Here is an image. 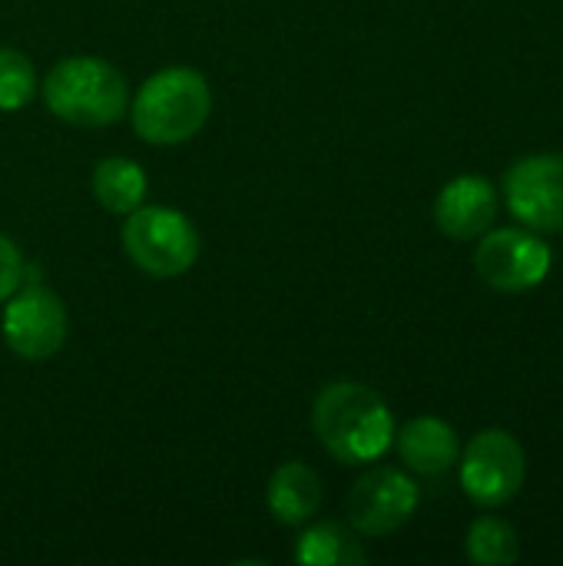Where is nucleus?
<instances>
[{
	"mask_svg": "<svg viewBox=\"0 0 563 566\" xmlns=\"http://www.w3.org/2000/svg\"><path fill=\"white\" fill-rule=\"evenodd\" d=\"M312 428L322 448L342 464L378 461L395 441V418L378 391L358 381H332L312 405Z\"/></svg>",
	"mask_w": 563,
	"mask_h": 566,
	"instance_id": "nucleus-1",
	"label": "nucleus"
},
{
	"mask_svg": "<svg viewBox=\"0 0 563 566\" xmlns=\"http://www.w3.org/2000/svg\"><path fill=\"white\" fill-rule=\"evenodd\" d=\"M212 113V90L202 73L189 66H169L153 73L133 106L129 119L139 139L149 146H179L192 139Z\"/></svg>",
	"mask_w": 563,
	"mask_h": 566,
	"instance_id": "nucleus-2",
	"label": "nucleus"
},
{
	"mask_svg": "<svg viewBox=\"0 0 563 566\" xmlns=\"http://www.w3.org/2000/svg\"><path fill=\"white\" fill-rule=\"evenodd\" d=\"M50 113L70 126H113L129 109V86L123 73L100 56H66L43 80Z\"/></svg>",
	"mask_w": 563,
	"mask_h": 566,
	"instance_id": "nucleus-3",
	"label": "nucleus"
},
{
	"mask_svg": "<svg viewBox=\"0 0 563 566\" xmlns=\"http://www.w3.org/2000/svg\"><path fill=\"white\" fill-rule=\"evenodd\" d=\"M129 262L153 279H179L199 259V232L189 216L169 206H139L123 222Z\"/></svg>",
	"mask_w": 563,
	"mask_h": 566,
	"instance_id": "nucleus-4",
	"label": "nucleus"
},
{
	"mask_svg": "<svg viewBox=\"0 0 563 566\" xmlns=\"http://www.w3.org/2000/svg\"><path fill=\"white\" fill-rule=\"evenodd\" d=\"M461 461V488L478 507H504L514 501L528 478V458L514 434L488 428L468 441Z\"/></svg>",
	"mask_w": 563,
	"mask_h": 566,
	"instance_id": "nucleus-5",
	"label": "nucleus"
},
{
	"mask_svg": "<svg viewBox=\"0 0 563 566\" xmlns=\"http://www.w3.org/2000/svg\"><path fill=\"white\" fill-rule=\"evenodd\" d=\"M554 265L548 242L534 229H494L481 239L475 252V269L494 292H528L538 289Z\"/></svg>",
	"mask_w": 563,
	"mask_h": 566,
	"instance_id": "nucleus-6",
	"label": "nucleus"
},
{
	"mask_svg": "<svg viewBox=\"0 0 563 566\" xmlns=\"http://www.w3.org/2000/svg\"><path fill=\"white\" fill-rule=\"evenodd\" d=\"M66 328H70L66 308L50 289L30 285V289H17L7 298L3 342L17 358H23V361L53 358L66 342Z\"/></svg>",
	"mask_w": 563,
	"mask_h": 566,
	"instance_id": "nucleus-7",
	"label": "nucleus"
},
{
	"mask_svg": "<svg viewBox=\"0 0 563 566\" xmlns=\"http://www.w3.org/2000/svg\"><path fill=\"white\" fill-rule=\"evenodd\" d=\"M504 196L521 226L534 232H563L561 153H538L518 159L504 172Z\"/></svg>",
	"mask_w": 563,
	"mask_h": 566,
	"instance_id": "nucleus-8",
	"label": "nucleus"
},
{
	"mask_svg": "<svg viewBox=\"0 0 563 566\" xmlns=\"http://www.w3.org/2000/svg\"><path fill=\"white\" fill-rule=\"evenodd\" d=\"M418 511V484L398 468H375L348 491V521L365 537L395 534Z\"/></svg>",
	"mask_w": 563,
	"mask_h": 566,
	"instance_id": "nucleus-9",
	"label": "nucleus"
},
{
	"mask_svg": "<svg viewBox=\"0 0 563 566\" xmlns=\"http://www.w3.org/2000/svg\"><path fill=\"white\" fill-rule=\"evenodd\" d=\"M498 216V192L484 176H458L435 199V222L451 239H478Z\"/></svg>",
	"mask_w": 563,
	"mask_h": 566,
	"instance_id": "nucleus-10",
	"label": "nucleus"
},
{
	"mask_svg": "<svg viewBox=\"0 0 563 566\" xmlns=\"http://www.w3.org/2000/svg\"><path fill=\"white\" fill-rule=\"evenodd\" d=\"M395 438L402 461L421 478H438L451 471L461 458L458 431L441 418H415L402 431H395Z\"/></svg>",
	"mask_w": 563,
	"mask_h": 566,
	"instance_id": "nucleus-11",
	"label": "nucleus"
},
{
	"mask_svg": "<svg viewBox=\"0 0 563 566\" xmlns=\"http://www.w3.org/2000/svg\"><path fill=\"white\" fill-rule=\"evenodd\" d=\"M265 501H269V511L279 524L302 527L322 507V478L309 464L289 461L272 474Z\"/></svg>",
	"mask_w": 563,
	"mask_h": 566,
	"instance_id": "nucleus-12",
	"label": "nucleus"
},
{
	"mask_svg": "<svg viewBox=\"0 0 563 566\" xmlns=\"http://www.w3.org/2000/svg\"><path fill=\"white\" fill-rule=\"evenodd\" d=\"M146 189L149 182H146L143 166L126 156L100 159L93 169V196L103 209L116 216H129L133 209H139L146 199Z\"/></svg>",
	"mask_w": 563,
	"mask_h": 566,
	"instance_id": "nucleus-13",
	"label": "nucleus"
},
{
	"mask_svg": "<svg viewBox=\"0 0 563 566\" xmlns=\"http://www.w3.org/2000/svg\"><path fill=\"white\" fill-rule=\"evenodd\" d=\"M295 560L305 566H358L368 557L348 527H342L335 521H322V524H312L299 537Z\"/></svg>",
	"mask_w": 563,
	"mask_h": 566,
	"instance_id": "nucleus-14",
	"label": "nucleus"
},
{
	"mask_svg": "<svg viewBox=\"0 0 563 566\" xmlns=\"http://www.w3.org/2000/svg\"><path fill=\"white\" fill-rule=\"evenodd\" d=\"M465 551L478 566H508L521 557V537L501 517H478L468 531Z\"/></svg>",
	"mask_w": 563,
	"mask_h": 566,
	"instance_id": "nucleus-15",
	"label": "nucleus"
},
{
	"mask_svg": "<svg viewBox=\"0 0 563 566\" xmlns=\"http://www.w3.org/2000/svg\"><path fill=\"white\" fill-rule=\"evenodd\" d=\"M37 93V73L30 56L0 46V109H20Z\"/></svg>",
	"mask_w": 563,
	"mask_h": 566,
	"instance_id": "nucleus-16",
	"label": "nucleus"
},
{
	"mask_svg": "<svg viewBox=\"0 0 563 566\" xmlns=\"http://www.w3.org/2000/svg\"><path fill=\"white\" fill-rule=\"evenodd\" d=\"M23 272L27 265H23L20 249L7 235H0V302H7L23 285Z\"/></svg>",
	"mask_w": 563,
	"mask_h": 566,
	"instance_id": "nucleus-17",
	"label": "nucleus"
}]
</instances>
